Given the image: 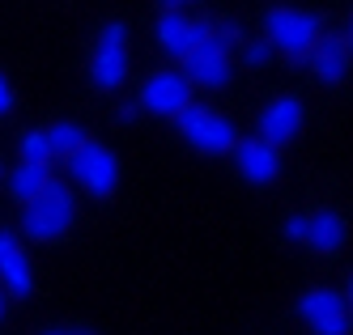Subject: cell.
Segmentation results:
<instances>
[{"label": "cell", "mask_w": 353, "mask_h": 335, "mask_svg": "<svg viewBox=\"0 0 353 335\" xmlns=\"http://www.w3.org/2000/svg\"><path fill=\"white\" fill-rule=\"evenodd\" d=\"M77 221V195L64 183H47L30 204H21V234L30 242H60Z\"/></svg>", "instance_id": "cell-1"}, {"label": "cell", "mask_w": 353, "mask_h": 335, "mask_svg": "<svg viewBox=\"0 0 353 335\" xmlns=\"http://www.w3.org/2000/svg\"><path fill=\"white\" fill-rule=\"evenodd\" d=\"M319 25H323V21H319V13H311V9H285V5H276V9L264 13V43L281 51L294 68H302L307 51H311L315 39L323 34Z\"/></svg>", "instance_id": "cell-2"}, {"label": "cell", "mask_w": 353, "mask_h": 335, "mask_svg": "<svg viewBox=\"0 0 353 335\" xmlns=\"http://www.w3.org/2000/svg\"><path fill=\"white\" fill-rule=\"evenodd\" d=\"M179 123V132H183V140L192 144V149H200V153H230L234 144H239V132H234V123L225 119L221 111H213V107H205V102H192V107L174 119Z\"/></svg>", "instance_id": "cell-3"}, {"label": "cell", "mask_w": 353, "mask_h": 335, "mask_svg": "<svg viewBox=\"0 0 353 335\" xmlns=\"http://www.w3.org/2000/svg\"><path fill=\"white\" fill-rule=\"evenodd\" d=\"M298 318L307 323L315 335H349L353 310H349V289H307L298 297Z\"/></svg>", "instance_id": "cell-4"}, {"label": "cell", "mask_w": 353, "mask_h": 335, "mask_svg": "<svg viewBox=\"0 0 353 335\" xmlns=\"http://www.w3.org/2000/svg\"><path fill=\"white\" fill-rule=\"evenodd\" d=\"M68 162V174L77 178V183L94 195V199H111L115 187H119V158L107 149V144H98V140H85Z\"/></svg>", "instance_id": "cell-5"}, {"label": "cell", "mask_w": 353, "mask_h": 335, "mask_svg": "<svg viewBox=\"0 0 353 335\" xmlns=\"http://www.w3.org/2000/svg\"><path fill=\"white\" fill-rule=\"evenodd\" d=\"M128 76V25L107 21L94 39V56H90V81L98 89H119Z\"/></svg>", "instance_id": "cell-6"}, {"label": "cell", "mask_w": 353, "mask_h": 335, "mask_svg": "<svg viewBox=\"0 0 353 335\" xmlns=\"http://www.w3.org/2000/svg\"><path fill=\"white\" fill-rule=\"evenodd\" d=\"M188 107H192V85H188L183 72L158 68V72L145 76V85H141V111L158 115V119H179Z\"/></svg>", "instance_id": "cell-7"}, {"label": "cell", "mask_w": 353, "mask_h": 335, "mask_svg": "<svg viewBox=\"0 0 353 335\" xmlns=\"http://www.w3.org/2000/svg\"><path fill=\"white\" fill-rule=\"evenodd\" d=\"M183 76H188L192 89L196 85L200 89H225V85H230V51H225L217 39L192 47L183 56Z\"/></svg>", "instance_id": "cell-8"}, {"label": "cell", "mask_w": 353, "mask_h": 335, "mask_svg": "<svg viewBox=\"0 0 353 335\" xmlns=\"http://www.w3.org/2000/svg\"><path fill=\"white\" fill-rule=\"evenodd\" d=\"M302 123H307V111H302V102H298L294 94H281V98H272L268 107L260 111V119H256L260 136H256V140H264V144H272V149H281V144L298 140Z\"/></svg>", "instance_id": "cell-9"}, {"label": "cell", "mask_w": 353, "mask_h": 335, "mask_svg": "<svg viewBox=\"0 0 353 335\" xmlns=\"http://www.w3.org/2000/svg\"><path fill=\"white\" fill-rule=\"evenodd\" d=\"M154 39H158V47L166 51V56H179L183 60L192 47L213 39V21H192L183 13H174V9H162V17L154 25Z\"/></svg>", "instance_id": "cell-10"}, {"label": "cell", "mask_w": 353, "mask_h": 335, "mask_svg": "<svg viewBox=\"0 0 353 335\" xmlns=\"http://www.w3.org/2000/svg\"><path fill=\"white\" fill-rule=\"evenodd\" d=\"M230 153H234V166H239V174L247 178V183L268 187V183L281 178V149H272V144L251 136V140H239Z\"/></svg>", "instance_id": "cell-11"}, {"label": "cell", "mask_w": 353, "mask_h": 335, "mask_svg": "<svg viewBox=\"0 0 353 335\" xmlns=\"http://www.w3.org/2000/svg\"><path fill=\"white\" fill-rule=\"evenodd\" d=\"M302 64H307L323 85H341L349 76V34H319Z\"/></svg>", "instance_id": "cell-12"}, {"label": "cell", "mask_w": 353, "mask_h": 335, "mask_svg": "<svg viewBox=\"0 0 353 335\" xmlns=\"http://www.w3.org/2000/svg\"><path fill=\"white\" fill-rule=\"evenodd\" d=\"M0 280H5V289L13 297H30V289H34L30 259L21 255V246H17V238L9 229H0Z\"/></svg>", "instance_id": "cell-13"}, {"label": "cell", "mask_w": 353, "mask_h": 335, "mask_svg": "<svg viewBox=\"0 0 353 335\" xmlns=\"http://www.w3.org/2000/svg\"><path fill=\"white\" fill-rule=\"evenodd\" d=\"M307 242L311 250H319V255H336V250H345V242H349V225H345V217L341 213H332V208H323V213H311L307 217Z\"/></svg>", "instance_id": "cell-14"}, {"label": "cell", "mask_w": 353, "mask_h": 335, "mask_svg": "<svg viewBox=\"0 0 353 335\" xmlns=\"http://www.w3.org/2000/svg\"><path fill=\"white\" fill-rule=\"evenodd\" d=\"M47 183H52V170L47 166H34V162H17V170L9 174V195L17 204H30Z\"/></svg>", "instance_id": "cell-15"}, {"label": "cell", "mask_w": 353, "mask_h": 335, "mask_svg": "<svg viewBox=\"0 0 353 335\" xmlns=\"http://www.w3.org/2000/svg\"><path fill=\"white\" fill-rule=\"evenodd\" d=\"M47 153H52V158H72V153H77L90 136H85V127L81 123H72V119H64V123H52L47 127Z\"/></svg>", "instance_id": "cell-16"}, {"label": "cell", "mask_w": 353, "mask_h": 335, "mask_svg": "<svg viewBox=\"0 0 353 335\" xmlns=\"http://www.w3.org/2000/svg\"><path fill=\"white\" fill-rule=\"evenodd\" d=\"M17 149H21V162H34V166H52V153H47V136H43V132H26Z\"/></svg>", "instance_id": "cell-17"}, {"label": "cell", "mask_w": 353, "mask_h": 335, "mask_svg": "<svg viewBox=\"0 0 353 335\" xmlns=\"http://www.w3.org/2000/svg\"><path fill=\"white\" fill-rule=\"evenodd\" d=\"M272 60V47L264 43V39H251V43H243V64L247 68H264Z\"/></svg>", "instance_id": "cell-18"}, {"label": "cell", "mask_w": 353, "mask_h": 335, "mask_svg": "<svg viewBox=\"0 0 353 335\" xmlns=\"http://www.w3.org/2000/svg\"><path fill=\"white\" fill-rule=\"evenodd\" d=\"M281 234H285V242H302V238H307V217H302V213L285 217V229H281Z\"/></svg>", "instance_id": "cell-19"}, {"label": "cell", "mask_w": 353, "mask_h": 335, "mask_svg": "<svg viewBox=\"0 0 353 335\" xmlns=\"http://www.w3.org/2000/svg\"><path fill=\"white\" fill-rule=\"evenodd\" d=\"M9 111H13V85L0 76V115H9Z\"/></svg>", "instance_id": "cell-20"}, {"label": "cell", "mask_w": 353, "mask_h": 335, "mask_svg": "<svg viewBox=\"0 0 353 335\" xmlns=\"http://www.w3.org/2000/svg\"><path fill=\"white\" fill-rule=\"evenodd\" d=\"M43 335H94V331H85V327H56V331H43Z\"/></svg>", "instance_id": "cell-21"}, {"label": "cell", "mask_w": 353, "mask_h": 335, "mask_svg": "<svg viewBox=\"0 0 353 335\" xmlns=\"http://www.w3.org/2000/svg\"><path fill=\"white\" fill-rule=\"evenodd\" d=\"M183 5H196V0H162V9H174V13H183Z\"/></svg>", "instance_id": "cell-22"}, {"label": "cell", "mask_w": 353, "mask_h": 335, "mask_svg": "<svg viewBox=\"0 0 353 335\" xmlns=\"http://www.w3.org/2000/svg\"><path fill=\"white\" fill-rule=\"evenodd\" d=\"M119 119H123V123L137 119V107H132V102H123V107H119Z\"/></svg>", "instance_id": "cell-23"}, {"label": "cell", "mask_w": 353, "mask_h": 335, "mask_svg": "<svg viewBox=\"0 0 353 335\" xmlns=\"http://www.w3.org/2000/svg\"><path fill=\"white\" fill-rule=\"evenodd\" d=\"M5 301H9V297H5V289H0V318H5Z\"/></svg>", "instance_id": "cell-24"}, {"label": "cell", "mask_w": 353, "mask_h": 335, "mask_svg": "<svg viewBox=\"0 0 353 335\" xmlns=\"http://www.w3.org/2000/svg\"><path fill=\"white\" fill-rule=\"evenodd\" d=\"M0 178H5V166H0Z\"/></svg>", "instance_id": "cell-25"}]
</instances>
